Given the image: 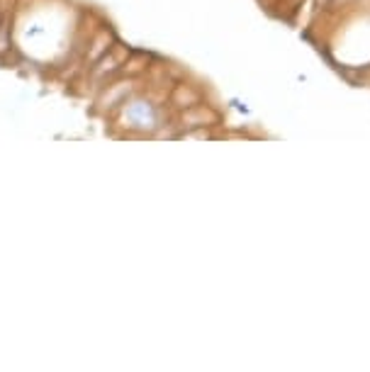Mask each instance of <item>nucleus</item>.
Returning <instances> with one entry per match:
<instances>
[{"label":"nucleus","instance_id":"1","mask_svg":"<svg viewBox=\"0 0 370 372\" xmlns=\"http://www.w3.org/2000/svg\"><path fill=\"white\" fill-rule=\"evenodd\" d=\"M232 105H234V108L239 110V112H243V115L248 112V108H246V105H243V103H239V100H232Z\"/></svg>","mask_w":370,"mask_h":372}]
</instances>
